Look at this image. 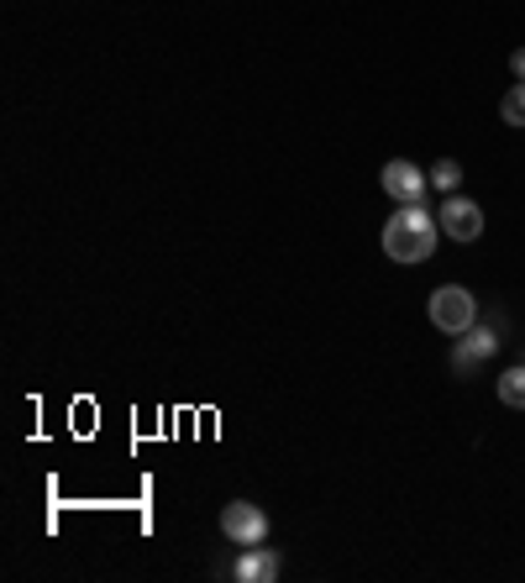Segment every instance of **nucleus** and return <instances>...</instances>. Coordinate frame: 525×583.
Wrapping results in <instances>:
<instances>
[{"mask_svg":"<svg viewBox=\"0 0 525 583\" xmlns=\"http://www.w3.org/2000/svg\"><path fill=\"white\" fill-rule=\"evenodd\" d=\"M437 236H441V221L420 201H410L383 221V253L394 263H426L437 253Z\"/></svg>","mask_w":525,"mask_h":583,"instance_id":"obj_1","label":"nucleus"},{"mask_svg":"<svg viewBox=\"0 0 525 583\" xmlns=\"http://www.w3.org/2000/svg\"><path fill=\"white\" fill-rule=\"evenodd\" d=\"M473 321H478V300L463 284H441L431 294V326H437L441 337H463Z\"/></svg>","mask_w":525,"mask_h":583,"instance_id":"obj_2","label":"nucleus"},{"mask_svg":"<svg viewBox=\"0 0 525 583\" xmlns=\"http://www.w3.org/2000/svg\"><path fill=\"white\" fill-rule=\"evenodd\" d=\"M221 531H227L232 547H258V542H268V510L253 505V499H232L221 510Z\"/></svg>","mask_w":525,"mask_h":583,"instance_id":"obj_3","label":"nucleus"},{"mask_svg":"<svg viewBox=\"0 0 525 583\" xmlns=\"http://www.w3.org/2000/svg\"><path fill=\"white\" fill-rule=\"evenodd\" d=\"M437 221L452 242H478V236H484V210H478V201H467V195H441Z\"/></svg>","mask_w":525,"mask_h":583,"instance_id":"obj_4","label":"nucleus"},{"mask_svg":"<svg viewBox=\"0 0 525 583\" xmlns=\"http://www.w3.org/2000/svg\"><path fill=\"white\" fill-rule=\"evenodd\" d=\"M426 190H431V174L415 169L410 158H389V163H383V195H389V201H400V205L426 201Z\"/></svg>","mask_w":525,"mask_h":583,"instance_id":"obj_5","label":"nucleus"},{"mask_svg":"<svg viewBox=\"0 0 525 583\" xmlns=\"http://www.w3.org/2000/svg\"><path fill=\"white\" fill-rule=\"evenodd\" d=\"M495 352H499L495 326H467L463 337H452V368H457V374L467 379V374H473L478 363H489Z\"/></svg>","mask_w":525,"mask_h":583,"instance_id":"obj_6","label":"nucleus"},{"mask_svg":"<svg viewBox=\"0 0 525 583\" xmlns=\"http://www.w3.org/2000/svg\"><path fill=\"white\" fill-rule=\"evenodd\" d=\"M284 573V562H279V552L273 547H242V557L232 562V579H242V583H273Z\"/></svg>","mask_w":525,"mask_h":583,"instance_id":"obj_7","label":"nucleus"},{"mask_svg":"<svg viewBox=\"0 0 525 583\" xmlns=\"http://www.w3.org/2000/svg\"><path fill=\"white\" fill-rule=\"evenodd\" d=\"M499 400L510 410H525V363H515V368L499 374Z\"/></svg>","mask_w":525,"mask_h":583,"instance_id":"obj_8","label":"nucleus"},{"mask_svg":"<svg viewBox=\"0 0 525 583\" xmlns=\"http://www.w3.org/2000/svg\"><path fill=\"white\" fill-rule=\"evenodd\" d=\"M457 184H463V169H457L452 158L431 163V190H437V195H457Z\"/></svg>","mask_w":525,"mask_h":583,"instance_id":"obj_9","label":"nucleus"},{"mask_svg":"<svg viewBox=\"0 0 525 583\" xmlns=\"http://www.w3.org/2000/svg\"><path fill=\"white\" fill-rule=\"evenodd\" d=\"M499 117H504V126H525V85L504 89V100H499Z\"/></svg>","mask_w":525,"mask_h":583,"instance_id":"obj_10","label":"nucleus"},{"mask_svg":"<svg viewBox=\"0 0 525 583\" xmlns=\"http://www.w3.org/2000/svg\"><path fill=\"white\" fill-rule=\"evenodd\" d=\"M510 69H515V80L525 85V48H521V53H510Z\"/></svg>","mask_w":525,"mask_h":583,"instance_id":"obj_11","label":"nucleus"}]
</instances>
